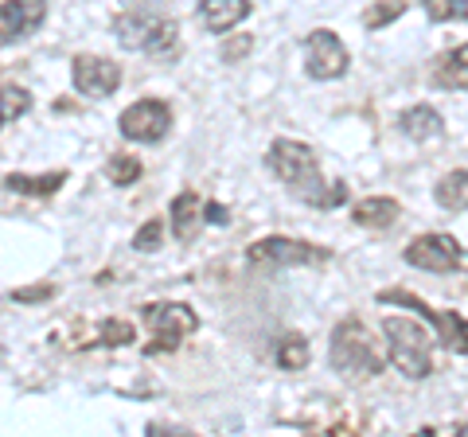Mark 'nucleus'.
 I'll list each match as a JSON object with an SVG mask.
<instances>
[{
  "label": "nucleus",
  "mask_w": 468,
  "mask_h": 437,
  "mask_svg": "<svg viewBox=\"0 0 468 437\" xmlns=\"http://www.w3.org/2000/svg\"><path fill=\"white\" fill-rule=\"evenodd\" d=\"M266 165L277 180H282L301 203H309L316 211H332L347 199L344 184H328L324 172H320V160L313 153V144L292 141V137H277L266 153Z\"/></svg>",
  "instance_id": "1"
},
{
  "label": "nucleus",
  "mask_w": 468,
  "mask_h": 437,
  "mask_svg": "<svg viewBox=\"0 0 468 437\" xmlns=\"http://www.w3.org/2000/svg\"><path fill=\"white\" fill-rule=\"evenodd\" d=\"M328 359L347 383H367V378L383 375V363H387L375 336L359 320H340V325H335L332 344H328Z\"/></svg>",
  "instance_id": "2"
},
{
  "label": "nucleus",
  "mask_w": 468,
  "mask_h": 437,
  "mask_svg": "<svg viewBox=\"0 0 468 437\" xmlns=\"http://www.w3.org/2000/svg\"><path fill=\"white\" fill-rule=\"evenodd\" d=\"M387 356L406 378H426L433 371V336L410 316H383Z\"/></svg>",
  "instance_id": "3"
},
{
  "label": "nucleus",
  "mask_w": 468,
  "mask_h": 437,
  "mask_svg": "<svg viewBox=\"0 0 468 437\" xmlns=\"http://www.w3.org/2000/svg\"><path fill=\"white\" fill-rule=\"evenodd\" d=\"M117 43L125 51H141V55H176L180 48V24L168 16H156V12H122L113 20Z\"/></svg>",
  "instance_id": "4"
},
{
  "label": "nucleus",
  "mask_w": 468,
  "mask_h": 437,
  "mask_svg": "<svg viewBox=\"0 0 468 437\" xmlns=\"http://www.w3.org/2000/svg\"><path fill=\"white\" fill-rule=\"evenodd\" d=\"M141 320L149 325V332H153V344L144 347L149 356H156V352H176L192 332L199 328V316H196V309L192 304H184V301H149L141 309Z\"/></svg>",
  "instance_id": "5"
},
{
  "label": "nucleus",
  "mask_w": 468,
  "mask_h": 437,
  "mask_svg": "<svg viewBox=\"0 0 468 437\" xmlns=\"http://www.w3.org/2000/svg\"><path fill=\"white\" fill-rule=\"evenodd\" d=\"M246 258H250V266H270V270H282V266H324V261H332V250L313 246V242H301V239L270 235V239H258V242L246 246Z\"/></svg>",
  "instance_id": "6"
},
{
  "label": "nucleus",
  "mask_w": 468,
  "mask_h": 437,
  "mask_svg": "<svg viewBox=\"0 0 468 437\" xmlns=\"http://www.w3.org/2000/svg\"><path fill=\"white\" fill-rule=\"evenodd\" d=\"M117 129H122L125 141H137V144H156L168 137L172 129V106L160 98H141L133 106L122 110V118H117Z\"/></svg>",
  "instance_id": "7"
},
{
  "label": "nucleus",
  "mask_w": 468,
  "mask_h": 437,
  "mask_svg": "<svg viewBox=\"0 0 468 437\" xmlns=\"http://www.w3.org/2000/svg\"><path fill=\"white\" fill-rule=\"evenodd\" d=\"M378 301H383V304H406V309H418L437 328V340H441L449 352L468 356V320L461 313H441V309H433V304H426L421 297L406 293V289H394V293H390V289H383Z\"/></svg>",
  "instance_id": "8"
},
{
  "label": "nucleus",
  "mask_w": 468,
  "mask_h": 437,
  "mask_svg": "<svg viewBox=\"0 0 468 437\" xmlns=\"http://www.w3.org/2000/svg\"><path fill=\"white\" fill-rule=\"evenodd\" d=\"M304 70L320 82H332V79H344L351 70V55L344 48V39L328 32V27H316L304 39Z\"/></svg>",
  "instance_id": "9"
},
{
  "label": "nucleus",
  "mask_w": 468,
  "mask_h": 437,
  "mask_svg": "<svg viewBox=\"0 0 468 437\" xmlns=\"http://www.w3.org/2000/svg\"><path fill=\"white\" fill-rule=\"evenodd\" d=\"M414 270H426V273H452L464 261V250L461 242L452 235H437V230H430V235H418L414 242L406 246L402 254Z\"/></svg>",
  "instance_id": "10"
},
{
  "label": "nucleus",
  "mask_w": 468,
  "mask_h": 437,
  "mask_svg": "<svg viewBox=\"0 0 468 437\" xmlns=\"http://www.w3.org/2000/svg\"><path fill=\"white\" fill-rule=\"evenodd\" d=\"M70 79H75V91L86 98H106L122 86V67L113 59H101V55H79L70 63Z\"/></svg>",
  "instance_id": "11"
},
{
  "label": "nucleus",
  "mask_w": 468,
  "mask_h": 437,
  "mask_svg": "<svg viewBox=\"0 0 468 437\" xmlns=\"http://www.w3.org/2000/svg\"><path fill=\"white\" fill-rule=\"evenodd\" d=\"M48 20V0H5L0 5V48L20 43Z\"/></svg>",
  "instance_id": "12"
},
{
  "label": "nucleus",
  "mask_w": 468,
  "mask_h": 437,
  "mask_svg": "<svg viewBox=\"0 0 468 437\" xmlns=\"http://www.w3.org/2000/svg\"><path fill=\"white\" fill-rule=\"evenodd\" d=\"M196 16H199V24L207 27V32L227 36V32H234V27H239L246 16H250V0H199Z\"/></svg>",
  "instance_id": "13"
},
{
  "label": "nucleus",
  "mask_w": 468,
  "mask_h": 437,
  "mask_svg": "<svg viewBox=\"0 0 468 437\" xmlns=\"http://www.w3.org/2000/svg\"><path fill=\"white\" fill-rule=\"evenodd\" d=\"M203 211H207V203L199 199V192H192V187H187V192H180L172 199V235L180 239V242H192L196 239V230L203 227Z\"/></svg>",
  "instance_id": "14"
},
{
  "label": "nucleus",
  "mask_w": 468,
  "mask_h": 437,
  "mask_svg": "<svg viewBox=\"0 0 468 437\" xmlns=\"http://www.w3.org/2000/svg\"><path fill=\"white\" fill-rule=\"evenodd\" d=\"M399 129L410 141H433V137L445 133V122H441V113H437L433 106L418 101V106H410V110L399 113Z\"/></svg>",
  "instance_id": "15"
},
{
  "label": "nucleus",
  "mask_w": 468,
  "mask_h": 437,
  "mask_svg": "<svg viewBox=\"0 0 468 437\" xmlns=\"http://www.w3.org/2000/svg\"><path fill=\"white\" fill-rule=\"evenodd\" d=\"M399 215H402V203L390 199V196H371V199H359L356 208H351V218H356L359 227H371V230L394 227Z\"/></svg>",
  "instance_id": "16"
},
{
  "label": "nucleus",
  "mask_w": 468,
  "mask_h": 437,
  "mask_svg": "<svg viewBox=\"0 0 468 437\" xmlns=\"http://www.w3.org/2000/svg\"><path fill=\"white\" fill-rule=\"evenodd\" d=\"M67 184V172H48V176H24V172H8L5 187L16 196H32V199H48L58 187Z\"/></svg>",
  "instance_id": "17"
},
{
  "label": "nucleus",
  "mask_w": 468,
  "mask_h": 437,
  "mask_svg": "<svg viewBox=\"0 0 468 437\" xmlns=\"http://www.w3.org/2000/svg\"><path fill=\"white\" fill-rule=\"evenodd\" d=\"M433 75L445 91H468V43H461V48L441 55V63H437Z\"/></svg>",
  "instance_id": "18"
},
{
  "label": "nucleus",
  "mask_w": 468,
  "mask_h": 437,
  "mask_svg": "<svg viewBox=\"0 0 468 437\" xmlns=\"http://www.w3.org/2000/svg\"><path fill=\"white\" fill-rule=\"evenodd\" d=\"M433 199L441 203L445 211H468V172L457 168V172H445L441 180L433 187Z\"/></svg>",
  "instance_id": "19"
},
{
  "label": "nucleus",
  "mask_w": 468,
  "mask_h": 437,
  "mask_svg": "<svg viewBox=\"0 0 468 437\" xmlns=\"http://www.w3.org/2000/svg\"><path fill=\"white\" fill-rule=\"evenodd\" d=\"M277 368H282V371L309 368V340H304V336H282V340H277Z\"/></svg>",
  "instance_id": "20"
},
{
  "label": "nucleus",
  "mask_w": 468,
  "mask_h": 437,
  "mask_svg": "<svg viewBox=\"0 0 468 437\" xmlns=\"http://www.w3.org/2000/svg\"><path fill=\"white\" fill-rule=\"evenodd\" d=\"M27 110H32V94H27L24 86H0V129L24 118Z\"/></svg>",
  "instance_id": "21"
},
{
  "label": "nucleus",
  "mask_w": 468,
  "mask_h": 437,
  "mask_svg": "<svg viewBox=\"0 0 468 437\" xmlns=\"http://www.w3.org/2000/svg\"><path fill=\"white\" fill-rule=\"evenodd\" d=\"M106 172H110V184H117V187H129V184H137L141 180V160L137 156H129V153H113L110 156V165H106Z\"/></svg>",
  "instance_id": "22"
},
{
  "label": "nucleus",
  "mask_w": 468,
  "mask_h": 437,
  "mask_svg": "<svg viewBox=\"0 0 468 437\" xmlns=\"http://www.w3.org/2000/svg\"><path fill=\"white\" fill-rule=\"evenodd\" d=\"M137 340V328L129 325V320H106V325H98V340L94 344H106V347H125Z\"/></svg>",
  "instance_id": "23"
},
{
  "label": "nucleus",
  "mask_w": 468,
  "mask_h": 437,
  "mask_svg": "<svg viewBox=\"0 0 468 437\" xmlns=\"http://www.w3.org/2000/svg\"><path fill=\"white\" fill-rule=\"evenodd\" d=\"M426 16L433 24H445V20H468V0H421Z\"/></svg>",
  "instance_id": "24"
},
{
  "label": "nucleus",
  "mask_w": 468,
  "mask_h": 437,
  "mask_svg": "<svg viewBox=\"0 0 468 437\" xmlns=\"http://www.w3.org/2000/svg\"><path fill=\"white\" fill-rule=\"evenodd\" d=\"M402 12H406L402 0H378V5H371V8H367V16H363V24H367L371 32H378V27H387L390 20H399Z\"/></svg>",
  "instance_id": "25"
},
{
  "label": "nucleus",
  "mask_w": 468,
  "mask_h": 437,
  "mask_svg": "<svg viewBox=\"0 0 468 437\" xmlns=\"http://www.w3.org/2000/svg\"><path fill=\"white\" fill-rule=\"evenodd\" d=\"M160 239H165V218H149V223L133 235V246L144 254H153V250H160Z\"/></svg>",
  "instance_id": "26"
},
{
  "label": "nucleus",
  "mask_w": 468,
  "mask_h": 437,
  "mask_svg": "<svg viewBox=\"0 0 468 437\" xmlns=\"http://www.w3.org/2000/svg\"><path fill=\"white\" fill-rule=\"evenodd\" d=\"M250 48H254V39H250V36H242V39H234V43H223V59L234 63V59H242V55L250 51Z\"/></svg>",
  "instance_id": "27"
},
{
  "label": "nucleus",
  "mask_w": 468,
  "mask_h": 437,
  "mask_svg": "<svg viewBox=\"0 0 468 437\" xmlns=\"http://www.w3.org/2000/svg\"><path fill=\"white\" fill-rule=\"evenodd\" d=\"M51 293H55L51 285H36V289H20L16 301H43V297H51Z\"/></svg>",
  "instance_id": "28"
},
{
  "label": "nucleus",
  "mask_w": 468,
  "mask_h": 437,
  "mask_svg": "<svg viewBox=\"0 0 468 437\" xmlns=\"http://www.w3.org/2000/svg\"><path fill=\"white\" fill-rule=\"evenodd\" d=\"M207 218H211V223H227V211L218 208V203H207Z\"/></svg>",
  "instance_id": "29"
}]
</instances>
